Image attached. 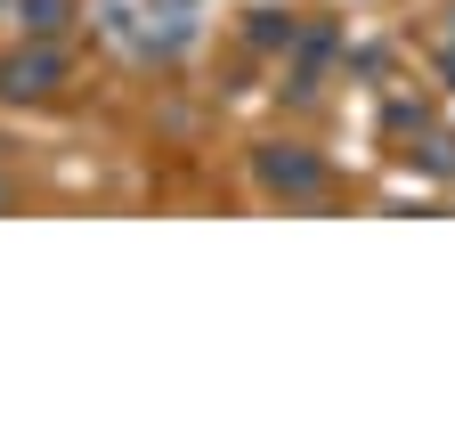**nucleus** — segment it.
I'll return each instance as SVG.
<instances>
[{"instance_id": "f257e3e1", "label": "nucleus", "mask_w": 455, "mask_h": 431, "mask_svg": "<svg viewBox=\"0 0 455 431\" xmlns=\"http://www.w3.org/2000/svg\"><path fill=\"white\" fill-rule=\"evenodd\" d=\"M252 180H260L276 204H317V196L333 188L325 155L301 147V139H260V147H252Z\"/></svg>"}, {"instance_id": "f03ea898", "label": "nucleus", "mask_w": 455, "mask_h": 431, "mask_svg": "<svg viewBox=\"0 0 455 431\" xmlns=\"http://www.w3.org/2000/svg\"><path fill=\"white\" fill-rule=\"evenodd\" d=\"M74 82V58L66 41H17L9 58H0V106H41Z\"/></svg>"}, {"instance_id": "7ed1b4c3", "label": "nucleus", "mask_w": 455, "mask_h": 431, "mask_svg": "<svg viewBox=\"0 0 455 431\" xmlns=\"http://www.w3.org/2000/svg\"><path fill=\"white\" fill-rule=\"evenodd\" d=\"M9 17H17V33H25V41H66L74 0H9Z\"/></svg>"}, {"instance_id": "20e7f679", "label": "nucleus", "mask_w": 455, "mask_h": 431, "mask_svg": "<svg viewBox=\"0 0 455 431\" xmlns=\"http://www.w3.org/2000/svg\"><path fill=\"white\" fill-rule=\"evenodd\" d=\"M9 204H17V188H9V180H0V212H9Z\"/></svg>"}, {"instance_id": "39448f33", "label": "nucleus", "mask_w": 455, "mask_h": 431, "mask_svg": "<svg viewBox=\"0 0 455 431\" xmlns=\"http://www.w3.org/2000/svg\"><path fill=\"white\" fill-rule=\"evenodd\" d=\"M0 9H9V0H0Z\"/></svg>"}]
</instances>
